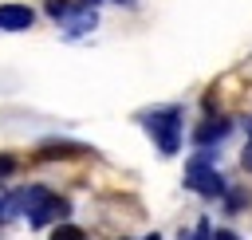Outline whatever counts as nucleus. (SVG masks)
I'll list each match as a JSON object with an SVG mask.
<instances>
[{
	"label": "nucleus",
	"mask_w": 252,
	"mask_h": 240,
	"mask_svg": "<svg viewBox=\"0 0 252 240\" xmlns=\"http://www.w3.org/2000/svg\"><path fill=\"white\" fill-rule=\"evenodd\" d=\"M12 209L28 212V220L39 228V224H47L51 216H63V212H67V201H59L55 193H47L43 185H28V189H20V193L8 201V212H12Z\"/></svg>",
	"instance_id": "f257e3e1"
},
{
	"label": "nucleus",
	"mask_w": 252,
	"mask_h": 240,
	"mask_svg": "<svg viewBox=\"0 0 252 240\" xmlns=\"http://www.w3.org/2000/svg\"><path fill=\"white\" fill-rule=\"evenodd\" d=\"M142 122H146V130L161 153H177V146H181V110L177 106L150 110V114H142Z\"/></svg>",
	"instance_id": "f03ea898"
},
{
	"label": "nucleus",
	"mask_w": 252,
	"mask_h": 240,
	"mask_svg": "<svg viewBox=\"0 0 252 240\" xmlns=\"http://www.w3.org/2000/svg\"><path fill=\"white\" fill-rule=\"evenodd\" d=\"M185 185L193 193H201V197H220L224 193V177L209 165V157H193L185 165Z\"/></svg>",
	"instance_id": "7ed1b4c3"
},
{
	"label": "nucleus",
	"mask_w": 252,
	"mask_h": 240,
	"mask_svg": "<svg viewBox=\"0 0 252 240\" xmlns=\"http://www.w3.org/2000/svg\"><path fill=\"white\" fill-rule=\"evenodd\" d=\"M35 12L28 4H0V31H28Z\"/></svg>",
	"instance_id": "20e7f679"
},
{
	"label": "nucleus",
	"mask_w": 252,
	"mask_h": 240,
	"mask_svg": "<svg viewBox=\"0 0 252 240\" xmlns=\"http://www.w3.org/2000/svg\"><path fill=\"white\" fill-rule=\"evenodd\" d=\"M224 134H228V118H209L205 126H197V134H193V138H197L201 146H213V142H217V138H224Z\"/></svg>",
	"instance_id": "39448f33"
},
{
	"label": "nucleus",
	"mask_w": 252,
	"mask_h": 240,
	"mask_svg": "<svg viewBox=\"0 0 252 240\" xmlns=\"http://www.w3.org/2000/svg\"><path fill=\"white\" fill-rule=\"evenodd\" d=\"M51 240H83V232H79L75 224H59V228L51 232Z\"/></svg>",
	"instance_id": "423d86ee"
},
{
	"label": "nucleus",
	"mask_w": 252,
	"mask_h": 240,
	"mask_svg": "<svg viewBox=\"0 0 252 240\" xmlns=\"http://www.w3.org/2000/svg\"><path fill=\"white\" fill-rule=\"evenodd\" d=\"M71 8H75V4H71V0H47V12H51V16H55V20H63V16H67V12H71Z\"/></svg>",
	"instance_id": "0eeeda50"
},
{
	"label": "nucleus",
	"mask_w": 252,
	"mask_h": 240,
	"mask_svg": "<svg viewBox=\"0 0 252 240\" xmlns=\"http://www.w3.org/2000/svg\"><path fill=\"white\" fill-rule=\"evenodd\" d=\"M16 169V157H8V153H0V177H8Z\"/></svg>",
	"instance_id": "6e6552de"
},
{
	"label": "nucleus",
	"mask_w": 252,
	"mask_h": 240,
	"mask_svg": "<svg viewBox=\"0 0 252 240\" xmlns=\"http://www.w3.org/2000/svg\"><path fill=\"white\" fill-rule=\"evenodd\" d=\"M240 161H244V169H252V130H248V146H244V157Z\"/></svg>",
	"instance_id": "1a4fd4ad"
},
{
	"label": "nucleus",
	"mask_w": 252,
	"mask_h": 240,
	"mask_svg": "<svg viewBox=\"0 0 252 240\" xmlns=\"http://www.w3.org/2000/svg\"><path fill=\"white\" fill-rule=\"evenodd\" d=\"M189 240H209V224H205V220H201V224H197V232H193V236H189Z\"/></svg>",
	"instance_id": "9d476101"
},
{
	"label": "nucleus",
	"mask_w": 252,
	"mask_h": 240,
	"mask_svg": "<svg viewBox=\"0 0 252 240\" xmlns=\"http://www.w3.org/2000/svg\"><path fill=\"white\" fill-rule=\"evenodd\" d=\"M209 240H240V236H236V232H228V228H220V232H217V236H209Z\"/></svg>",
	"instance_id": "9b49d317"
},
{
	"label": "nucleus",
	"mask_w": 252,
	"mask_h": 240,
	"mask_svg": "<svg viewBox=\"0 0 252 240\" xmlns=\"http://www.w3.org/2000/svg\"><path fill=\"white\" fill-rule=\"evenodd\" d=\"M4 212H8V201H4V197H0V220H4Z\"/></svg>",
	"instance_id": "f8f14e48"
},
{
	"label": "nucleus",
	"mask_w": 252,
	"mask_h": 240,
	"mask_svg": "<svg viewBox=\"0 0 252 240\" xmlns=\"http://www.w3.org/2000/svg\"><path fill=\"white\" fill-rule=\"evenodd\" d=\"M142 240H158V236H142Z\"/></svg>",
	"instance_id": "ddd939ff"
}]
</instances>
